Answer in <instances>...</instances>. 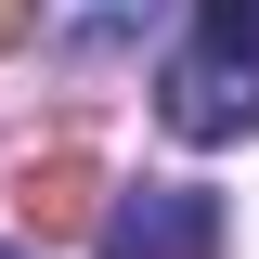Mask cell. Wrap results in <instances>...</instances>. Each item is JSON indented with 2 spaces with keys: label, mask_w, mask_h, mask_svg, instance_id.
Masks as SVG:
<instances>
[{
  "label": "cell",
  "mask_w": 259,
  "mask_h": 259,
  "mask_svg": "<svg viewBox=\"0 0 259 259\" xmlns=\"http://www.w3.org/2000/svg\"><path fill=\"white\" fill-rule=\"evenodd\" d=\"M156 117L182 130V143H233V130H259V52H168L156 78Z\"/></svg>",
  "instance_id": "6da1fadb"
},
{
  "label": "cell",
  "mask_w": 259,
  "mask_h": 259,
  "mask_svg": "<svg viewBox=\"0 0 259 259\" xmlns=\"http://www.w3.org/2000/svg\"><path fill=\"white\" fill-rule=\"evenodd\" d=\"M104 259H221V194L207 182H143L104 207Z\"/></svg>",
  "instance_id": "7a4b0ae2"
},
{
  "label": "cell",
  "mask_w": 259,
  "mask_h": 259,
  "mask_svg": "<svg viewBox=\"0 0 259 259\" xmlns=\"http://www.w3.org/2000/svg\"><path fill=\"white\" fill-rule=\"evenodd\" d=\"M26 221H39V233H91V221H104V168L78 156V143L26 168Z\"/></svg>",
  "instance_id": "3957f363"
},
{
  "label": "cell",
  "mask_w": 259,
  "mask_h": 259,
  "mask_svg": "<svg viewBox=\"0 0 259 259\" xmlns=\"http://www.w3.org/2000/svg\"><path fill=\"white\" fill-rule=\"evenodd\" d=\"M194 39L207 52H259V0H194Z\"/></svg>",
  "instance_id": "277c9868"
},
{
  "label": "cell",
  "mask_w": 259,
  "mask_h": 259,
  "mask_svg": "<svg viewBox=\"0 0 259 259\" xmlns=\"http://www.w3.org/2000/svg\"><path fill=\"white\" fill-rule=\"evenodd\" d=\"M39 26V0H0V52H13V39H26Z\"/></svg>",
  "instance_id": "5b68a950"
},
{
  "label": "cell",
  "mask_w": 259,
  "mask_h": 259,
  "mask_svg": "<svg viewBox=\"0 0 259 259\" xmlns=\"http://www.w3.org/2000/svg\"><path fill=\"white\" fill-rule=\"evenodd\" d=\"M0 259H26V246H0Z\"/></svg>",
  "instance_id": "8992f818"
}]
</instances>
